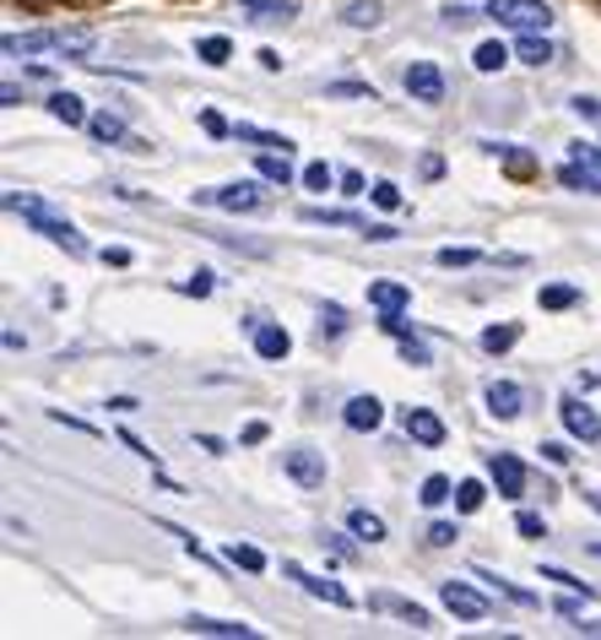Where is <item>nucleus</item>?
<instances>
[{
	"label": "nucleus",
	"mask_w": 601,
	"mask_h": 640,
	"mask_svg": "<svg viewBox=\"0 0 601 640\" xmlns=\"http://www.w3.org/2000/svg\"><path fill=\"white\" fill-rule=\"evenodd\" d=\"M6 207L17 217H28L33 223V234H43L49 245H60V250H71V256H87V239L77 234V223H66V217H55L43 201H33V196H17V190H6Z\"/></svg>",
	"instance_id": "obj_1"
},
{
	"label": "nucleus",
	"mask_w": 601,
	"mask_h": 640,
	"mask_svg": "<svg viewBox=\"0 0 601 640\" xmlns=\"http://www.w3.org/2000/svg\"><path fill=\"white\" fill-rule=\"evenodd\" d=\"M482 17H493L499 28H515V33H542L553 22V6L548 0H487Z\"/></svg>",
	"instance_id": "obj_2"
},
{
	"label": "nucleus",
	"mask_w": 601,
	"mask_h": 640,
	"mask_svg": "<svg viewBox=\"0 0 601 640\" xmlns=\"http://www.w3.org/2000/svg\"><path fill=\"white\" fill-rule=\"evenodd\" d=\"M196 201L223 207V213H255V207H266L260 185H249V179H239V185H217V190H196Z\"/></svg>",
	"instance_id": "obj_3"
},
{
	"label": "nucleus",
	"mask_w": 601,
	"mask_h": 640,
	"mask_svg": "<svg viewBox=\"0 0 601 640\" xmlns=\"http://www.w3.org/2000/svg\"><path fill=\"white\" fill-rule=\"evenodd\" d=\"M401 87L412 92V104H444V71L434 60H412L406 77H401Z\"/></svg>",
	"instance_id": "obj_4"
},
{
	"label": "nucleus",
	"mask_w": 601,
	"mask_h": 640,
	"mask_svg": "<svg viewBox=\"0 0 601 640\" xmlns=\"http://www.w3.org/2000/svg\"><path fill=\"white\" fill-rule=\"evenodd\" d=\"M440 598H444V608H450L455 619H466V624H482V619L493 613V602L482 598V592H472L466 581H444Z\"/></svg>",
	"instance_id": "obj_5"
},
{
	"label": "nucleus",
	"mask_w": 601,
	"mask_h": 640,
	"mask_svg": "<svg viewBox=\"0 0 601 640\" xmlns=\"http://www.w3.org/2000/svg\"><path fill=\"white\" fill-rule=\"evenodd\" d=\"M282 570H287V581H298L309 598L331 602V608H353V592H347V587H336V581H325V575H309V570H304V564H293V559H287Z\"/></svg>",
	"instance_id": "obj_6"
},
{
	"label": "nucleus",
	"mask_w": 601,
	"mask_h": 640,
	"mask_svg": "<svg viewBox=\"0 0 601 640\" xmlns=\"http://www.w3.org/2000/svg\"><path fill=\"white\" fill-rule=\"evenodd\" d=\"M559 419H563V429H569L574 440H585V445H591V440H601L597 407H585L580 396H563V402H559Z\"/></svg>",
	"instance_id": "obj_7"
},
{
	"label": "nucleus",
	"mask_w": 601,
	"mask_h": 640,
	"mask_svg": "<svg viewBox=\"0 0 601 640\" xmlns=\"http://www.w3.org/2000/svg\"><path fill=\"white\" fill-rule=\"evenodd\" d=\"M487 477H493V489L504 494V500H521L525 494V467L510 456V451H493V462H487Z\"/></svg>",
	"instance_id": "obj_8"
},
{
	"label": "nucleus",
	"mask_w": 601,
	"mask_h": 640,
	"mask_svg": "<svg viewBox=\"0 0 601 640\" xmlns=\"http://www.w3.org/2000/svg\"><path fill=\"white\" fill-rule=\"evenodd\" d=\"M287 477H293V483H304V489H321V483H325V456H321V451H309V445L287 451Z\"/></svg>",
	"instance_id": "obj_9"
},
{
	"label": "nucleus",
	"mask_w": 601,
	"mask_h": 640,
	"mask_svg": "<svg viewBox=\"0 0 601 640\" xmlns=\"http://www.w3.org/2000/svg\"><path fill=\"white\" fill-rule=\"evenodd\" d=\"M521 407H525V391L515 381H493V385H487V413H493V419H504V424H510V419H521Z\"/></svg>",
	"instance_id": "obj_10"
},
{
	"label": "nucleus",
	"mask_w": 601,
	"mask_h": 640,
	"mask_svg": "<svg viewBox=\"0 0 601 640\" xmlns=\"http://www.w3.org/2000/svg\"><path fill=\"white\" fill-rule=\"evenodd\" d=\"M342 424L358 429V434H374V429L385 424V402H380V396H353L347 413H342Z\"/></svg>",
	"instance_id": "obj_11"
},
{
	"label": "nucleus",
	"mask_w": 601,
	"mask_h": 640,
	"mask_svg": "<svg viewBox=\"0 0 601 640\" xmlns=\"http://www.w3.org/2000/svg\"><path fill=\"white\" fill-rule=\"evenodd\" d=\"M249 22H293L298 17V0H234Z\"/></svg>",
	"instance_id": "obj_12"
},
{
	"label": "nucleus",
	"mask_w": 601,
	"mask_h": 640,
	"mask_svg": "<svg viewBox=\"0 0 601 640\" xmlns=\"http://www.w3.org/2000/svg\"><path fill=\"white\" fill-rule=\"evenodd\" d=\"M406 440H417V445H444V424L428 413V407H406Z\"/></svg>",
	"instance_id": "obj_13"
},
{
	"label": "nucleus",
	"mask_w": 601,
	"mask_h": 640,
	"mask_svg": "<svg viewBox=\"0 0 601 640\" xmlns=\"http://www.w3.org/2000/svg\"><path fill=\"white\" fill-rule=\"evenodd\" d=\"M185 630H190V636H239V640L255 636V624H239V619H206V613H190Z\"/></svg>",
	"instance_id": "obj_14"
},
{
	"label": "nucleus",
	"mask_w": 601,
	"mask_h": 640,
	"mask_svg": "<svg viewBox=\"0 0 601 640\" xmlns=\"http://www.w3.org/2000/svg\"><path fill=\"white\" fill-rule=\"evenodd\" d=\"M368 608H385V613H396V619H406L412 630H434L428 608H417V602H406V598H374Z\"/></svg>",
	"instance_id": "obj_15"
},
{
	"label": "nucleus",
	"mask_w": 601,
	"mask_h": 640,
	"mask_svg": "<svg viewBox=\"0 0 601 640\" xmlns=\"http://www.w3.org/2000/svg\"><path fill=\"white\" fill-rule=\"evenodd\" d=\"M368 304L385 315V309H406L412 304V288L406 283H368Z\"/></svg>",
	"instance_id": "obj_16"
},
{
	"label": "nucleus",
	"mask_w": 601,
	"mask_h": 640,
	"mask_svg": "<svg viewBox=\"0 0 601 640\" xmlns=\"http://www.w3.org/2000/svg\"><path fill=\"white\" fill-rule=\"evenodd\" d=\"M49 115H55L60 126H87V120H92V115L81 109L77 92H49Z\"/></svg>",
	"instance_id": "obj_17"
},
{
	"label": "nucleus",
	"mask_w": 601,
	"mask_h": 640,
	"mask_svg": "<svg viewBox=\"0 0 601 640\" xmlns=\"http://www.w3.org/2000/svg\"><path fill=\"white\" fill-rule=\"evenodd\" d=\"M55 55L87 60V55H92V33H87V28H55Z\"/></svg>",
	"instance_id": "obj_18"
},
{
	"label": "nucleus",
	"mask_w": 601,
	"mask_h": 640,
	"mask_svg": "<svg viewBox=\"0 0 601 640\" xmlns=\"http://www.w3.org/2000/svg\"><path fill=\"white\" fill-rule=\"evenodd\" d=\"M255 353L260 358H287L293 353V337L282 326H255Z\"/></svg>",
	"instance_id": "obj_19"
},
{
	"label": "nucleus",
	"mask_w": 601,
	"mask_h": 640,
	"mask_svg": "<svg viewBox=\"0 0 601 640\" xmlns=\"http://www.w3.org/2000/svg\"><path fill=\"white\" fill-rule=\"evenodd\" d=\"M11 60L17 55H43V49H55V33H6V43H0Z\"/></svg>",
	"instance_id": "obj_20"
},
{
	"label": "nucleus",
	"mask_w": 601,
	"mask_h": 640,
	"mask_svg": "<svg viewBox=\"0 0 601 640\" xmlns=\"http://www.w3.org/2000/svg\"><path fill=\"white\" fill-rule=\"evenodd\" d=\"M559 179L569 190H585V196H601V169H585V164H563Z\"/></svg>",
	"instance_id": "obj_21"
},
{
	"label": "nucleus",
	"mask_w": 601,
	"mask_h": 640,
	"mask_svg": "<svg viewBox=\"0 0 601 640\" xmlns=\"http://www.w3.org/2000/svg\"><path fill=\"white\" fill-rule=\"evenodd\" d=\"M234 136H239V141H255L260 152H293V141H287V136H277V130H260V126H234Z\"/></svg>",
	"instance_id": "obj_22"
},
{
	"label": "nucleus",
	"mask_w": 601,
	"mask_h": 640,
	"mask_svg": "<svg viewBox=\"0 0 601 640\" xmlns=\"http://www.w3.org/2000/svg\"><path fill=\"white\" fill-rule=\"evenodd\" d=\"M347 526H353V538H363V543H385V521L374 511H353L347 515Z\"/></svg>",
	"instance_id": "obj_23"
},
{
	"label": "nucleus",
	"mask_w": 601,
	"mask_h": 640,
	"mask_svg": "<svg viewBox=\"0 0 601 640\" xmlns=\"http://www.w3.org/2000/svg\"><path fill=\"white\" fill-rule=\"evenodd\" d=\"M515 55H521L525 66H548V60H553V43L542 39V33H521V43H515Z\"/></svg>",
	"instance_id": "obj_24"
},
{
	"label": "nucleus",
	"mask_w": 601,
	"mask_h": 640,
	"mask_svg": "<svg viewBox=\"0 0 601 640\" xmlns=\"http://www.w3.org/2000/svg\"><path fill=\"white\" fill-rule=\"evenodd\" d=\"M472 66H477L482 77H493V71H504V66H510V49H504V43H477Z\"/></svg>",
	"instance_id": "obj_25"
},
{
	"label": "nucleus",
	"mask_w": 601,
	"mask_h": 640,
	"mask_svg": "<svg viewBox=\"0 0 601 640\" xmlns=\"http://www.w3.org/2000/svg\"><path fill=\"white\" fill-rule=\"evenodd\" d=\"M304 223H331V228H358V234H368V223L353 213H325V207H304Z\"/></svg>",
	"instance_id": "obj_26"
},
{
	"label": "nucleus",
	"mask_w": 601,
	"mask_h": 640,
	"mask_svg": "<svg viewBox=\"0 0 601 640\" xmlns=\"http://www.w3.org/2000/svg\"><path fill=\"white\" fill-rule=\"evenodd\" d=\"M87 130H92L98 141H125V120H120V115H109V109H104V115H92Z\"/></svg>",
	"instance_id": "obj_27"
},
{
	"label": "nucleus",
	"mask_w": 601,
	"mask_h": 640,
	"mask_svg": "<svg viewBox=\"0 0 601 640\" xmlns=\"http://www.w3.org/2000/svg\"><path fill=\"white\" fill-rule=\"evenodd\" d=\"M260 179H272V185H287V179H293V164H287V152H260Z\"/></svg>",
	"instance_id": "obj_28"
},
{
	"label": "nucleus",
	"mask_w": 601,
	"mask_h": 640,
	"mask_svg": "<svg viewBox=\"0 0 601 640\" xmlns=\"http://www.w3.org/2000/svg\"><path fill=\"white\" fill-rule=\"evenodd\" d=\"M228 559H234L239 570H249V575H260V570H266V554H260L255 543H228Z\"/></svg>",
	"instance_id": "obj_29"
},
{
	"label": "nucleus",
	"mask_w": 601,
	"mask_h": 640,
	"mask_svg": "<svg viewBox=\"0 0 601 640\" xmlns=\"http://www.w3.org/2000/svg\"><path fill=\"white\" fill-rule=\"evenodd\" d=\"M515 342H521L515 326H487V332H482V353H510Z\"/></svg>",
	"instance_id": "obj_30"
},
{
	"label": "nucleus",
	"mask_w": 601,
	"mask_h": 640,
	"mask_svg": "<svg viewBox=\"0 0 601 640\" xmlns=\"http://www.w3.org/2000/svg\"><path fill=\"white\" fill-rule=\"evenodd\" d=\"M342 22H347V28H380V6H374V0H358V6L342 11Z\"/></svg>",
	"instance_id": "obj_31"
},
{
	"label": "nucleus",
	"mask_w": 601,
	"mask_h": 640,
	"mask_svg": "<svg viewBox=\"0 0 601 640\" xmlns=\"http://www.w3.org/2000/svg\"><path fill=\"white\" fill-rule=\"evenodd\" d=\"M423 505H444V500H455V489H450V477L434 472V477H423V494H417Z\"/></svg>",
	"instance_id": "obj_32"
},
{
	"label": "nucleus",
	"mask_w": 601,
	"mask_h": 640,
	"mask_svg": "<svg viewBox=\"0 0 601 640\" xmlns=\"http://www.w3.org/2000/svg\"><path fill=\"white\" fill-rule=\"evenodd\" d=\"M482 500H487V489H482L477 477H466V483H461V489H455V511H482Z\"/></svg>",
	"instance_id": "obj_33"
},
{
	"label": "nucleus",
	"mask_w": 601,
	"mask_h": 640,
	"mask_svg": "<svg viewBox=\"0 0 601 640\" xmlns=\"http://www.w3.org/2000/svg\"><path fill=\"white\" fill-rule=\"evenodd\" d=\"M536 299H542V309H569V304H580V288H569V283H553V288H542Z\"/></svg>",
	"instance_id": "obj_34"
},
{
	"label": "nucleus",
	"mask_w": 601,
	"mask_h": 640,
	"mask_svg": "<svg viewBox=\"0 0 601 640\" xmlns=\"http://www.w3.org/2000/svg\"><path fill=\"white\" fill-rule=\"evenodd\" d=\"M196 55L206 60V66H228L234 43H228V39H200V43H196Z\"/></svg>",
	"instance_id": "obj_35"
},
{
	"label": "nucleus",
	"mask_w": 601,
	"mask_h": 640,
	"mask_svg": "<svg viewBox=\"0 0 601 640\" xmlns=\"http://www.w3.org/2000/svg\"><path fill=\"white\" fill-rule=\"evenodd\" d=\"M472 575H477V581H487L493 592H504L510 602H536L531 592H521V587H510V581H504V575H493V570H472Z\"/></svg>",
	"instance_id": "obj_36"
},
{
	"label": "nucleus",
	"mask_w": 601,
	"mask_h": 640,
	"mask_svg": "<svg viewBox=\"0 0 601 640\" xmlns=\"http://www.w3.org/2000/svg\"><path fill=\"white\" fill-rule=\"evenodd\" d=\"M347 332V315H342V304H325L321 309V337H342Z\"/></svg>",
	"instance_id": "obj_37"
},
{
	"label": "nucleus",
	"mask_w": 601,
	"mask_h": 640,
	"mask_svg": "<svg viewBox=\"0 0 601 640\" xmlns=\"http://www.w3.org/2000/svg\"><path fill=\"white\" fill-rule=\"evenodd\" d=\"M401 358H406L412 370H428V364H434V358H428V347H423L417 337H401Z\"/></svg>",
	"instance_id": "obj_38"
},
{
	"label": "nucleus",
	"mask_w": 601,
	"mask_h": 640,
	"mask_svg": "<svg viewBox=\"0 0 601 640\" xmlns=\"http://www.w3.org/2000/svg\"><path fill=\"white\" fill-rule=\"evenodd\" d=\"M542 581H559L563 592H591L585 581H574V575H569V570H559V564H542ZM591 598H597V592H591Z\"/></svg>",
	"instance_id": "obj_39"
},
{
	"label": "nucleus",
	"mask_w": 601,
	"mask_h": 640,
	"mask_svg": "<svg viewBox=\"0 0 601 640\" xmlns=\"http://www.w3.org/2000/svg\"><path fill=\"white\" fill-rule=\"evenodd\" d=\"M368 196H374V207H385V213H396L401 207V185H391V179H380Z\"/></svg>",
	"instance_id": "obj_40"
},
{
	"label": "nucleus",
	"mask_w": 601,
	"mask_h": 640,
	"mask_svg": "<svg viewBox=\"0 0 601 640\" xmlns=\"http://www.w3.org/2000/svg\"><path fill=\"white\" fill-rule=\"evenodd\" d=\"M325 92H331V98H368V104H374V87L368 82H331Z\"/></svg>",
	"instance_id": "obj_41"
},
{
	"label": "nucleus",
	"mask_w": 601,
	"mask_h": 640,
	"mask_svg": "<svg viewBox=\"0 0 601 640\" xmlns=\"http://www.w3.org/2000/svg\"><path fill=\"white\" fill-rule=\"evenodd\" d=\"M304 185H309V190H331L336 174H331V164H309V169H304Z\"/></svg>",
	"instance_id": "obj_42"
},
{
	"label": "nucleus",
	"mask_w": 601,
	"mask_h": 640,
	"mask_svg": "<svg viewBox=\"0 0 601 640\" xmlns=\"http://www.w3.org/2000/svg\"><path fill=\"white\" fill-rule=\"evenodd\" d=\"M455 538H461V532H455V521H434V526H428V543H434V549H450Z\"/></svg>",
	"instance_id": "obj_43"
},
{
	"label": "nucleus",
	"mask_w": 601,
	"mask_h": 640,
	"mask_svg": "<svg viewBox=\"0 0 601 640\" xmlns=\"http://www.w3.org/2000/svg\"><path fill=\"white\" fill-rule=\"evenodd\" d=\"M515 526H521V538H548V521H542V515H531V511L515 515Z\"/></svg>",
	"instance_id": "obj_44"
},
{
	"label": "nucleus",
	"mask_w": 601,
	"mask_h": 640,
	"mask_svg": "<svg viewBox=\"0 0 601 640\" xmlns=\"http://www.w3.org/2000/svg\"><path fill=\"white\" fill-rule=\"evenodd\" d=\"M477 250H455V245H450V250H440V266H477Z\"/></svg>",
	"instance_id": "obj_45"
},
{
	"label": "nucleus",
	"mask_w": 601,
	"mask_h": 640,
	"mask_svg": "<svg viewBox=\"0 0 601 640\" xmlns=\"http://www.w3.org/2000/svg\"><path fill=\"white\" fill-rule=\"evenodd\" d=\"M179 294H196V299H206V294H211V272H196L190 283H179Z\"/></svg>",
	"instance_id": "obj_46"
},
{
	"label": "nucleus",
	"mask_w": 601,
	"mask_h": 640,
	"mask_svg": "<svg viewBox=\"0 0 601 640\" xmlns=\"http://www.w3.org/2000/svg\"><path fill=\"white\" fill-rule=\"evenodd\" d=\"M569 109H574L580 120H601V104H597V98H585V92H580V98H574Z\"/></svg>",
	"instance_id": "obj_47"
},
{
	"label": "nucleus",
	"mask_w": 601,
	"mask_h": 640,
	"mask_svg": "<svg viewBox=\"0 0 601 640\" xmlns=\"http://www.w3.org/2000/svg\"><path fill=\"white\" fill-rule=\"evenodd\" d=\"M574 164H585V169H601V147H585V141H580V147H574Z\"/></svg>",
	"instance_id": "obj_48"
},
{
	"label": "nucleus",
	"mask_w": 601,
	"mask_h": 640,
	"mask_svg": "<svg viewBox=\"0 0 601 640\" xmlns=\"http://www.w3.org/2000/svg\"><path fill=\"white\" fill-rule=\"evenodd\" d=\"M200 126H206V136H228V120H223V115H211V109L200 115Z\"/></svg>",
	"instance_id": "obj_49"
},
{
	"label": "nucleus",
	"mask_w": 601,
	"mask_h": 640,
	"mask_svg": "<svg viewBox=\"0 0 601 640\" xmlns=\"http://www.w3.org/2000/svg\"><path fill=\"white\" fill-rule=\"evenodd\" d=\"M342 190H347V196H363V174L347 169V174H342Z\"/></svg>",
	"instance_id": "obj_50"
},
{
	"label": "nucleus",
	"mask_w": 601,
	"mask_h": 640,
	"mask_svg": "<svg viewBox=\"0 0 601 640\" xmlns=\"http://www.w3.org/2000/svg\"><path fill=\"white\" fill-rule=\"evenodd\" d=\"M255 60H260V71H282V55H277V49H260Z\"/></svg>",
	"instance_id": "obj_51"
},
{
	"label": "nucleus",
	"mask_w": 601,
	"mask_h": 640,
	"mask_svg": "<svg viewBox=\"0 0 601 640\" xmlns=\"http://www.w3.org/2000/svg\"><path fill=\"white\" fill-rule=\"evenodd\" d=\"M542 456H548V462H559V467H563V462H569V451H563L559 440H548V445H542Z\"/></svg>",
	"instance_id": "obj_52"
},
{
	"label": "nucleus",
	"mask_w": 601,
	"mask_h": 640,
	"mask_svg": "<svg viewBox=\"0 0 601 640\" xmlns=\"http://www.w3.org/2000/svg\"><path fill=\"white\" fill-rule=\"evenodd\" d=\"M125 445H130V451H136V456H141V462H158V456H152V451H147V445H141V440H136V434H120Z\"/></svg>",
	"instance_id": "obj_53"
},
{
	"label": "nucleus",
	"mask_w": 601,
	"mask_h": 640,
	"mask_svg": "<svg viewBox=\"0 0 601 640\" xmlns=\"http://www.w3.org/2000/svg\"><path fill=\"white\" fill-rule=\"evenodd\" d=\"M239 440H244V445H260V440H266V424H249Z\"/></svg>",
	"instance_id": "obj_54"
},
{
	"label": "nucleus",
	"mask_w": 601,
	"mask_h": 640,
	"mask_svg": "<svg viewBox=\"0 0 601 640\" xmlns=\"http://www.w3.org/2000/svg\"><path fill=\"white\" fill-rule=\"evenodd\" d=\"M585 505H591V511H601V489H585Z\"/></svg>",
	"instance_id": "obj_55"
},
{
	"label": "nucleus",
	"mask_w": 601,
	"mask_h": 640,
	"mask_svg": "<svg viewBox=\"0 0 601 640\" xmlns=\"http://www.w3.org/2000/svg\"><path fill=\"white\" fill-rule=\"evenodd\" d=\"M574 630H580V636H601V624H574Z\"/></svg>",
	"instance_id": "obj_56"
}]
</instances>
